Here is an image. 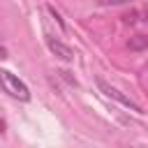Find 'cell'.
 <instances>
[{
	"instance_id": "52a82bcc",
	"label": "cell",
	"mask_w": 148,
	"mask_h": 148,
	"mask_svg": "<svg viewBox=\"0 0 148 148\" xmlns=\"http://www.w3.org/2000/svg\"><path fill=\"white\" fill-rule=\"evenodd\" d=\"M2 58H7V49L0 44V60H2Z\"/></svg>"
},
{
	"instance_id": "277c9868",
	"label": "cell",
	"mask_w": 148,
	"mask_h": 148,
	"mask_svg": "<svg viewBox=\"0 0 148 148\" xmlns=\"http://www.w3.org/2000/svg\"><path fill=\"white\" fill-rule=\"evenodd\" d=\"M146 46H148V35H136V37H132L127 42V49L130 51H143Z\"/></svg>"
},
{
	"instance_id": "9c48e42d",
	"label": "cell",
	"mask_w": 148,
	"mask_h": 148,
	"mask_svg": "<svg viewBox=\"0 0 148 148\" xmlns=\"http://www.w3.org/2000/svg\"><path fill=\"white\" fill-rule=\"evenodd\" d=\"M143 16H146V21H148V7H146V12H143Z\"/></svg>"
},
{
	"instance_id": "5b68a950",
	"label": "cell",
	"mask_w": 148,
	"mask_h": 148,
	"mask_svg": "<svg viewBox=\"0 0 148 148\" xmlns=\"http://www.w3.org/2000/svg\"><path fill=\"white\" fill-rule=\"evenodd\" d=\"M102 5H125V2H130V0H99Z\"/></svg>"
},
{
	"instance_id": "7a4b0ae2",
	"label": "cell",
	"mask_w": 148,
	"mask_h": 148,
	"mask_svg": "<svg viewBox=\"0 0 148 148\" xmlns=\"http://www.w3.org/2000/svg\"><path fill=\"white\" fill-rule=\"evenodd\" d=\"M97 86H99V90H102V92H104L106 97H111V99H116V102H120L123 106H127V109H132V111H136V113H143V111H141V106H139L136 102H132V99H130L127 95H123V92H120L118 88H113V86H109V83H106V81H102V79L97 81Z\"/></svg>"
},
{
	"instance_id": "ba28073f",
	"label": "cell",
	"mask_w": 148,
	"mask_h": 148,
	"mask_svg": "<svg viewBox=\"0 0 148 148\" xmlns=\"http://www.w3.org/2000/svg\"><path fill=\"white\" fill-rule=\"evenodd\" d=\"M5 127H7V125H5V120H2V118H0V134H2V132H5Z\"/></svg>"
},
{
	"instance_id": "3957f363",
	"label": "cell",
	"mask_w": 148,
	"mask_h": 148,
	"mask_svg": "<svg viewBox=\"0 0 148 148\" xmlns=\"http://www.w3.org/2000/svg\"><path fill=\"white\" fill-rule=\"evenodd\" d=\"M46 44H49V49H51L60 60H67V62H69V60H74V51H72L67 44H62V42H58V39H53V37H49V39H46Z\"/></svg>"
},
{
	"instance_id": "8992f818",
	"label": "cell",
	"mask_w": 148,
	"mask_h": 148,
	"mask_svg": "<svg viewBox=\"0 0 148 148\" xmlns=\"http://www.w3.org/2000/svg\"><path fill=\"white\" fill-rule=\"evenodd\" d=\"M134 16H136L134 12H132V14H125V16H123V21H125V23H134Z\"/></svg>"
},
{
	"instance_id": "6da1fadb",
	"label": "cell",
	"mask_w": 148,
	"mask_h": 148,
	"mask_svg": "<svg viewBox=\"0 0 148 148\" xmlns=\"http://www.w3.org/2000/svg\"><path fill=\"white\" fill-rule=\"evenodd\" d=\"M0 86H2V90H5L9 97H14V99H18V102H28V99H30L28 86H25L16 74H12L9 69H0Z\"/></svg>"
}]
</instances>
